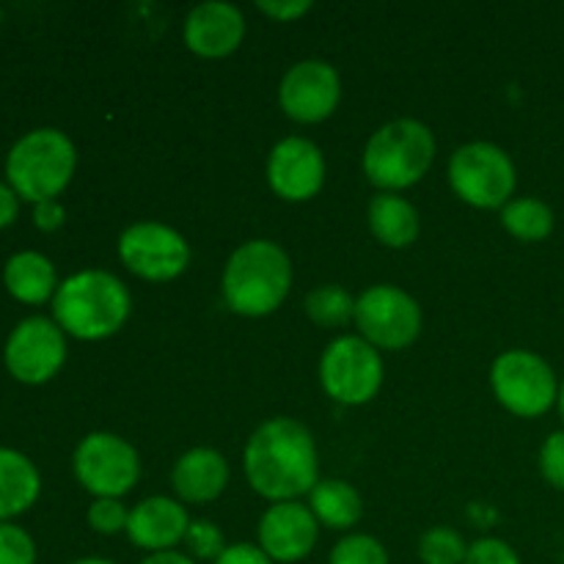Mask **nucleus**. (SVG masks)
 <instances>
[{
	"label": "nucleus",
	"instance_id": "1",
	"mask_svg": "<svg viewBox=\"0 0 564 564\" xmlns=\"http://www.w3.org/2000/svg\"><path fill=\"white\" fill-rule=\"evenodd\" d=\"M246 477L259 496L292 501L319 482L317 446L297 419H270L246 446Z\"/></svg>",
	"mask_w": 564,
	"mask_h": 564
},
{
	"label": "nucleus",
	"instance_id": "2",
	"mask_svg": "<svg viewBox=\"0 0 564 564\" xmlns=\"http://www.w3.org/2000/svg\"><path fill=\"white\" fill-rule=\"evenodd\" d=\"M55 323L75 339L97 341L116 334L130 317V292L105 270H83L55 290Z\"/></svg>",
	"mask_w": 564,
	"mask_h": 564
},
{
	"label": "nucleus",
	"instance_id": "3",
	"mask_svg": "<svg viewBox=\"0 0 564 564\" xmlns=\"http://www.w3.org/2000/svg\"><path fill=\"white\" fill-rule=\"evenodd\" d=\"M292 286V264L284 248L251 240L237 248L224 270V301L242 317H264L284 303Z\"/></svg>",
	"mask_w": 564,
	"mask_h": 564
},
{
	"label": "nucleus",
	"instance_id": "4",
	"mask_svg": "<svg viewBox=\"0 0 564 564\" xmlns=\"http://www.w3.org/2000/svg\"><path fill=\"white\" fill-rule=\"evenodd\" d=\"M435 158V135L416 119H394L380 127L364 149V174L386 193L422 180Z\"/></svg>",
	"mask_w": 564,
	"mask_h": 564
},
{
	"label": "nucleus",
	"instance_id": "5",
	"mask_svg": "<svg viewBox=\"0 0 564 564\" xmlns=\"http://www.w3.org/2000/svg\"><path fill=\"white\" fill-rule=\"evenodd\" d=\"M75 165L77 154L69 138L53 127H42L14 143L6 160V176L17 196L42 204L69 185Z\"/></svg>",
	"mask_w": 564,
	"mask_h": 564
},
{
	"label": "nucleus",
	"instance_id": "6",
	"mask_svg": "<svg viewBox=\"0 0 564 564\" xmlns=\"http://www.w3.org/2000/svg\"><path fill=\"white\" fill-rule=\"evenodd\" d=\"M452 191L479 209H505L516 191V165L510 154L488 141L457 149L449 160Z\"/></svg>",
	"mask_w": 564,
	"mask_h": 564
},
{
	"label": "nucleus",
	"instance_id": "7",
	"mask_svg": "<svg viewBox=\"0 0 564 564\" xmlns=\"http://www.w3.org/2000/svg\"><path fill=\"white\" fill-rule=\"evenodd\" d=\"M494 394L521 419H538L560 400V383L545 358L529 350L501 352L490 369Z\"/></svg>",
	"mask_w": 564,
	"mask_h": 564
},
{
	"label": "nucleus",
	"instance_id": "8",
	"mask_svg": "<svg viewBox=\"0 0 564 564\" xmlns=\"http://www.w3.org/2000/svg\"><path fill=\"white\" fill-rule=\"evenodd\" d=\"M319 380L325 394L339 405H364L378 394L383 383V361L378 347L361 336H339L325 347Z\"/></svg>",
	"mask_w": 564,
	"mask_h": 564
},
{
	"label": "nucleus",
	"instance_id": "9",
	"mask_svg": "<svg viewBox=\"0 0 564 564\" xmlns=\"http://www.w3.org/2000/svg\"><path fill=\"white\" fill-rule=\"evenodd\" d=\"M356 325L361 339L380 350H402L422 330V308L405 290L391 284L372 286L356 301Z\"/></svg>",
	"mask_w": 564,
	"mask_h": 564
},
{
	"label": "nucleus",
	"instance_id": "10",
	"mask_svg": "<svg viewBox=\"0 0 564 564\" xmlns=\"http://www.w3.org/2000/svg\"><path fill=\"white\" fill-rule=\"evenodd\" d=\"M75 477L97 499H119L135 488L141 463L124 438L113 433H91L75 449Z\"/></svg>",
	"mask_w": 564,
	"mask_h": 564
},
{
	"label": "nucleus",
	"instance_id": "11",
	"mask_svg": "<svg viewBox=\"0 0 564 564\" xmlns=\"http://www.w3.org/2000/svg\"><path fill=\"white\" fill-rule=\"evenodd\" d=\"M119 257L130 273L147 281H171L185 273L191 262V246L171 226L158 220H141L121 231Z\"/></svg>",
	"mask_w": 564,
	"mask_h": 564
},
{
	"label": "nucleus",
	"instance_id": "12",
	"mask_svg": "<svg viewBox=\"0 0 564 564\" xmlns=\"http://www.w3.org/2000/svg\"><path fill=\"white\" fill-rule=\"evenodd\" d=\"M66 361V339L58 323L47 317H28L11 330L6 341V367L20 383H47Z\"/></svg>",
	"mask_w": 564,
	"mask_h": 564
},
{
	"label": "nucleus",
	"instance_id": "13",
	"mask_svg": "<svg viewBox=\"0 0 564 564\" xmlns=\"http://www.w3.org/2000/svg\"><path fill=\"white\" fill-rule=\"evenodd\" d=\"M341 97V83L328 61H301L290 66L279 88V102L290 119L317 124L328 119Z\"/></svg>",
	"mask_w": 564,
	"mask_h": 564
},
{
	"label": "nucleus",
	"instance_id": "14",
	"mask_svg": "<svg viewBox=\"0 0 564 564\" xmlns=\"http://www.w3.org/2000/svg\"><path fill=\"white\" fill-rule=\"evenodd\" d=\"M268 182L284 202H306L323 191L325 158L306 138H284L268 160Z\"/></svg>",
	"mask_w": 564,
	"mask_h": 564
},
{
	"label": "nucleus",
	"instance_id": "15",
	"mask_svg": "<svg viewBox=\"0 0 564 564\" xmlns=\"http://www.w3.org/2000/svg\"><path fill=\"white\" fill-rule=\"evenodd\" d=\"M317 518L306 505L279 501L259 521V549L273 562L292 564L312 554L319 532Z\"/></svg>",
	"mask_w": 564,
	"mask_h": 564
},
{
	"label": "nucleus",
	"instance_id": "16",
	"mask_svg": "<svg viewBox=\"0 0 564 564\" xmlns=\"http://www.w3.org/2000/svg\"><path fill=\"white\" fill-rule=\"evenodd\" d=\"M246 36V20L237 6L224 3V0H209L198 3L187 14L185 22V42L202 58H224L235 53Z\"/></svg>",
	"mask_w": 564,
	"mask_h": 564
},
{
	"label": "nucleus",
	"instance_id": "17",
	"mask_svg": "<svg viewBox=\"0 0 564 564\" xmlns=\"http://www.w3.org/2000/svg\"><path fill=\"white\" fill-rule=\"evenodd\" d=\"M187 527H191V518L185 507L165 496H152L130 510L127 534L138 549L158 554V551H174V545L185 540Z\"/></svg>",
	"mask_w": 564,
	"mask_h": 564
},
{
	"label": "nucleus",
	"instance_id": "18",
	"mask_svg": "<svg viewBox=\"0 0 564 564\" xmlns=\"http://www.w3.org/2000/svg\"><path fill=\"white\" fill-rule=\"evenodd\" d=\"M176 496L191 505H204L224 494L229 485V466L224 455L215 449H191L176 460L174 474H171Z\"/></svg>",
	"mask_w": 564,
	"mask_h": 564
},
{
	"label": "nucleus",
	"instance_id": "19",
	"mask_svg": "<svg viewBox=\"0 0 564 564\" xmlns=\"http://www.w3.org/2000/svg\"><path fill=\"white\" fill-rule=\"evenodd\" d=\"M36 466L14 449H0V523L25 512L39 499Z\"/></svg>",
	"mask_w": 564,
	"mask_h": 564
},
{
	"label": "nucleus",
	"instance_id": "20",
	"mask_svg": "<svg viewBox=\"0 0 564 564\" xmlns=\"http://www.w3.org/2000/svg\"><path fill=\"white\" fill-rule=\"evenodd\" d=\"M369 229L383 246L405 248L419 237V213L397 193H378L369 204Z\"/></svg>",
	"mask_w": 564,
	"mask_h": 564
},
{
	"label": "nucleus",
	"instance_id": "21",
	"mask_svg": "<svg viewBox=\"0 0 564 564\" xmlns=\"http://www.w3.org/2000/svg\"><path fill=\"white\" fill-rule=\"evenodd\" d=\"M6 290L22 303H44L55 290V268L36 251H22L9 259L3 270Z\"/></svg>",
	"mask_w": 564,
	"mask_h": 564
},
{
	"label": "nucleus",
	"instance_id": "22",
	"mask_svg": "<svg viewBox=\"0 0 564 564\" xmlns=\"http://www.w3.org/2000/svg\"><path fill=\"white\" fill-rule=\"evenodd\" d=\"M308 510L328 529H350L361 521V496L341 479H323L308 494Z\"/></svg>",
	"mask_w": 564,
	"mask_h": 564
},
{
	"label": "nucleus",
	"instance_id": "23",
	"mask_svg": "<svg viewBox=\"0 0 564 564\" xmlns=\"http://www.w3.org/2000/svg\"><path fill=\"white\" fill-rule=\"evenodd\" d=\"M501 224L523 242H540L554 231V213L540 198H512L501 209Z\"/></svg>",
	"mask_w": 564,
	"mask_h": 564
},
{
	"label": "nucleus",
	"instance_id": "24",
	"mask_svg": "<svg viewBox=\"0 0 564 564\" xmlns=\"http://www.w3.org/2000/svg\"><path fill=\"white\" fill-rule=\"evenodd\" d=\"M306 314L317 325L325 328H339L347 319L356 317V301L350 297V292L345 286L325 284L317 286L306 295Z\"/></svg>",
	"mask_w": 564,
	"mask_h": 564
},
{
	"label": "nucleus",
	"instance_id": "25",
	"mask_svg": "<svg viewBox=\"0 0 564 564\" xmlns=\"http://www.w3.org/2000/svg\"><path fill=\"white\" fill-rule=\"evenodd\" d=\"M468 545L452 527L427 529L419 540V560L424 564H463Z\"/></svg>",
	"mask_w": 564,
	"mask_h": 564
},
{
	"label": "nucleus",
	"instance_id": "26",
	"mask_svg": "<svg viewBox=\"0 0 564 564\" xmlns=\"http://www.w3.org/2000/svg\"><path fill=\"white\" fill-rule=\"evenodd\" d=\"M328 564H389V554L369 534H350L334 545Z\"/></svg>",
	"mask_w": 564,
	"mask_h": 564
},
{
	"label": "nucleus",
	"instance_id": "27",
	"mask_svg": "<svg viewBox=\"0 0 564 564\" xmlns=\"http://www.w3.org/2000/svg\"><path fill=\"white\" fill-rule=\"evenodd\" d=\"M182 543H185L187 551H191V560L196 556V560L218 562L220 554L229 549V545L224 543V532H220L213 521H191Z\"/></svg>",
	"mask_w": 564,
	"mask_h": 564
},
{
	"label": "nucleus",
	"instance_id": "28",
	"mask_svg": "<svg viewBox=\"0 0 564 564\" xmlns=\"http://www.w3.org/2000/svg\"><path fill=\"white\" fill-rule=\"evenodd\" d=\"M0 564H36V545L25 529L0 523Z\"/></svg>",
	"mask_w": 564,
	"mask_h": 564
},
{
	"label": "nucleus",
	"instance_id": "29",
	"mask_svg": "<svg viewBox=\"0 0 564 564\" xmlns=\"http://www.w3.org/2000/svg\"><path fill=\"white\" fill-rule=\"evenodd\" d=\"M127 521H130V512L119 499H97L88 507V523L99 534L127 532Z\"/></svg>",
	"mask_w": 564,
	"mask_h": 564
},
{
	"label": "nucleus",
	"instance_id": "30",
	"mask_svg": "<svg viewBox=\"0 0 564 564\" xmlns=\"http://www.w3.org/2000/svg\"><path fill=\"white\" fill-rule=\"evenodd\" d=\"M540 471L551 488L564 490V430L551 433L540 449Z\"/></svg>",
	"mask_w": 564,
	"mask_h": 564
},
{
	"label": "nucleus",
	"instance_id": "31",
	"mask_svg": "<svg viewBox=\"0 0 564 564\" xmlns=\"http://www.w3.org/2000/svg\"><path fill=\"white\" fill-rule=\"evenodd\" d=\"M463 564H521L516 551L505 543V540L485 538L477 540L474 545H468L466 562Z\"/></svg>",
	"mask_w": 564,
	"mask_h": 564
},
{
	"label": "nucleus",
	"instance_id": "32",
	"mask_svg": "<svg viewBox=\"0 0 564 564\" xmlns=\"http://www.w3.org/2000/svg\"><path fill=\"white\" fill-rule=\"evenodd\" d=\"M215 564H275V562L270 560L259 545L240 543V545H229Z\"/></svg>",
	"mask_w": 564,
	"mask_h": 564
},
{
	"label": "nucleus",
	"instance_id": "33",
	"mask_svg": "<svg viewBox=\"0 0 564 564\" xmlns=\"http://www.w3.org/2000/svg\"><path fill=\"white\" fill-rule=\"evenodd\" d=\"M257 9L279 22H292V20H297L301 14H306V11L312 9V3H308V0H295V3H281V0H259Z\"/></svg>",
	"mask_w": 564,
	"mask_h": 564
},
{
	"label": "nucleus",
	"instance_id": "34",
	"mask_svg": "<svg viewBox=\"0 0 564 564\" xmlns=\"http://www.w3.org/2000/svg\"><path fill=\"white\" fill-rule=\"evenodd\" d=\"M33 218H36L39 229L53 231V229H58L61 224H64L66 213H64V207H61V204L55 202V198H50V202L36 204V213H33Z\"/></svg>",
	"mask_w": 564,
	"mask_h": 564
},
{
	"label": "nucleus",
	"instance_id": "35",
	"mask_svg": "<svg viewBox=\"0 0 564 564\" xmlns=\"http://www.w3.org/2000/svg\"><path fill=\"white\" fill-rule=\"evenodd\" d=\"M17 209H20V204H17V193L11 191L9 185H3V182H0V229H6L9 224H14Z\"/></svg>",
	"mask_w": 564,
	"mask_h": 564
},
{
	"label": "nucleus",
	"instance_id": "36",
	"mask_svg": "<svg viewBox=\"0 0 564 564\" xmlns=\"http://www.w3.org/2000/svg\"><path fill=\"white\" fill-rule=\"evenodd\" d=\"M141 564H196L187 554L180 551H158V554H149Z\"/></svg>",
	"mask_w": 564,
	"mask_h": 564
},
{
	"label": "nucleus",
	"instance_id": "37",
	"mask_svg": "<svg viewBox=\"0 0 564 564\" xmlns=\"http://www.w3.org/2000/svg\"><path fill=\"white\" fill-rule=\"evenodd\" d=\"M72 564H113V562H108V560H77Z\"/></svg>",
	"mask_w": 564,
	"mask_h": 564
},
{
	"label": "nucleus",
	"instance_id": "38",
	"mask_svg": "<svg viewBox=\"0 0 564 564\" xmlns=\"http://www.w3.org/2000/svg\"><path fill=\"white\" fill-rule=\"evenodd\" d=\"M560 413H562V419H564V380H562V386H560Z\"/></svg>",
	"mask_w": 564,
	"mask_h": 564
}]
</instances>
